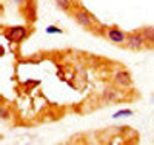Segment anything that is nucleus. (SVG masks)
Segmentation results:
<instances>
[{"label": "nucleus", "mask_w": 154, "mask_h": 145, "mask_svg": "<svg viewBox=\"0 0 154 145\" xmlns=\"http://www.w3.org/2000/svg\"><path fill=\"white\" fill-rule=\"evenodd\" d=\"M152 48H154V43H152Z\"/></svg>", "instance_id": "2eb2a0df"}, {"label": "nucleus", "mask_w": 154, "mask_h": 145, "mask_svg": "<svg viewBox=\"0 0 154 145\" xmlns=\"http://www.w3.org/2000/svg\"><path fill=\"white\" fill-rule=\"evenodd\" d=\"M11 3H14V5H25L28 2V0H9Z\"/></svg>", "instance_id": "f8f14e48"}, {"label": "nucleus", "mask_w": 154, "mask_h": 145, "mask_svg": "<svg viewBox=\"0 0 154 145\" xmlns=\"http://www.w3.org/2000/svg\"><path fill=\"white\" fill-rule=\"evenodd\" d=\"M133 114H134V111H133V110H130V108H123V110L116 111V113L112 114V119H122V117H131Z\"/></svg>", "instance_id": "9d476101"}, {"label": "nucleus", "mask_w": 154, "mask_h": 145, "mask_svg": "<svg viewBox=\"0 0 154 145\" xmlns=\"http://www.w3.org/2000/svg\"><path fill=\"white\" fill-rule=\"evenodd\" d=\"M142 34H143L145 40H146V45L152 46V43H154V28L152 26H145V28L142 30Z\"/></svg>", "instance_id": "6e6552de"}, {"label": "nucleus", "mask_w": 154, "mask_h": 145, "mask_svg": "<svg viewBox=\"0 0 154 145\" xmlns=\"http://www.w3.org/2000/svg\"><path fill=\"white\" fill-rule=\"evenodd\" d=\"M125 46L131 51H140L146 46V40L142 34V31H133V33H128L126 37V43Z\"/></svg>", "instance_id": "7ed1b4c3"}, {"label": "nucleus", "mask_w": 154, "mask_h": 145, "mask_svg": "<svg viewBox=\"0 0 154 145\" xmlns=\"http://www.w3.org/2000/svg\"><path fill=\"white\" fill-rule=\"evenodd\" d=\"M105 36L109 42H112L114 45H119V46H125L126 37H128V34L125 31H122L120 28H117V26H109V28H106Z\"/></svg>", "instance_id": "20e7f679"}, {"label": "nucleus", "mask_w": 154, "mask_h": 145, "mask_svg": "<svg viewBox=\"0 0 154 145\" xmlns=\"http://www.w3.org/2000/svg\"><path fill=\"white\" fill-rule=\"evenodd\" d=\"M102 97H103V100L108 102V103H117V102H120V99H122V93H120L117 88L106 87V88L103 90V94H102Z\"/></svg>", "instance_id": "423d86ee"}, {"label": "nucleus", "mask_w": 154, "mask_h": 145, "mask_svg": "<svg viewBox=\"0 0 154 145\" xmlns=\"http://www.w3.org/2000/svg\"><path fill=\"white\" fill-rule=\"evenodd\" d=\"M0 56H2V57L5 56V48H3V46H2V48H0Z\"/></svg>", "instance_id": "4468645a"}, {"label": "nucleus", "mask_w": 154, "mask_h": 145, "mask_svg": "<svg viewBox=\"0 0 154 145\" xmlns=\"http://www.w3.org/2000/svg\"><path fill=\"white\" fill-rule=\"evenodd\" d=\"M3 34L11 43H20L28 37L29 31L26 26H8Z\"/></svg>", "instance_id": "f03ea898"}, {"label": "nucleus", "mask_w": 154, "mask_h": 145, "mask_svg": "<svg viewBox=\"0 0 154 145\" xmlns=\"http://www.w3.org/2000/svg\"><path fill=\"white\" fill-rule=\"evenodd\" d=\"M74 20L79 23L82 28L85 30H89V31H94L96 25H97V20L94 19V16L91 14L89 11H86L83 6H79L75 11H74Z\"/></svg>", "instance_id": "f257e3e1"}, {"label": "nucleus", "mask_w": 154, "mask_h": 145, "mask_svg": "<svg viewBox=\"0 0 154 145\" xmlns=\"http://www.w3.org/2000/svg\"><path fill=\"white\" fill-rule=\"evenodd\" d=\"M23 6V9H25V19H26L28 22H34L37 17H35V6H34V3H31L29 0L25 5H22Z\"/></svg>", "instance_id": "0eeeda50"}, {"label": "nucleus", "mask_w": 154, "mask_h": 145, "mask_svg": "<svg viewBox=\"0 0 154 145\" xmlns=\"http://www.w3.org/2000/svg\"><path fill=\"white\" fill-rule=\"evenodd\" d=\"M112 79H114V84L117 85L119 88L126 90V88H131L133 87V77H131L130 73L125 71V70H120L117 73H114Z\"/></svg>", "instance_id": "39448f33"}, {"label": "nucleus", "mask_w": 154, "mask_h": 145, "mask_svg": "<svg viewBox=\"0 0 154 145\" xmlns=\"http://www.w3.org/2000/svg\"><path fill=\"white\" fill-rule=\"evenodd\" d=\"M45 33H46V34H62V33H63V30L57 28L56 25H49V26H46Z\"/></svg>", "instance_id": "9b49d317"}, {"label": "nucleus", "mask_w": 154, "mask_h": 145, "mask_svg": "<svg viewBox=\"0 0 154 145\" xmlns=\"http://www.w3.org/2000/svg\"><path fill=\"white\" fill-rule=\"evenodd\" d=\"M8 117H9V113H8V110H3V108H2V119H3V121H6Z\"/></svg>", "instance_id": "ddd939ff"}, {"label": "nucleus", "mask_w": 154, "mask_h": 145, "mask_svg": "<svg viewBox=\"0 0 154 145\" xmlns=\"http://www.w3.org/2000/svg\"><path fill=\"white\" fill-rule=\"evenodd\" d=\"M56 5H57L59 9L65 11V12H69L74 6V2L72 0H56Z\"/></svg>", "instance_id": "1a4fd4ad"}]
</instances>
